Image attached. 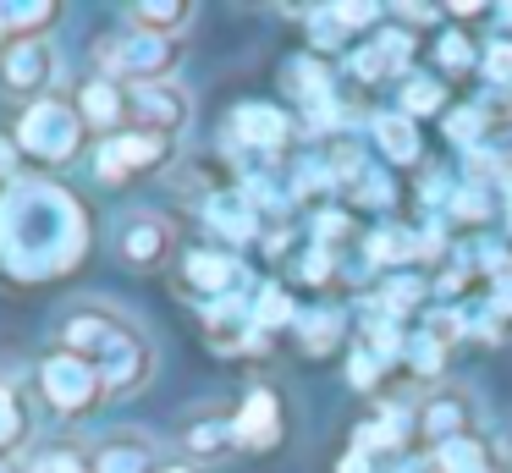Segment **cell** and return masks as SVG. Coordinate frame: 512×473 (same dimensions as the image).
<instances>
[{
  "label": "cell",
  "instance_id": "obj_36",
  "mask_svg": "<svg viewBox=\"0 0 512 473\" xmlns=\"http://www.w3.org/2000/svg\"><path fill=\"white\" fill-rule=\"evenodd\" d=\"M325 17H331L336 28H375V22H380V6H331Z\"/></svg>",
  "mask_w": 512,
  "mask_h": 473
},
{
  "label": "cell",
  "instance_id": "obj_37",
  "mask_svg": "<svg viewBox=\"0 0 512 473\" xmlns=\"http://www.w3.org/2000/svg\"><path fill=\"white\" fill-rule=\"evenodd\" d=\"M298 275L320 286L325 275H336V253H331V248H309V253H303V264H298Z\"/></svg>",
  "mask_w": 512,
  "mask_h": 473
},
{
  "label": "cell",
  "instance_id": "obj_43",
  "mask_svg": "<svg viewBox=\"0 0 512 473\" xmlns=\"http://www.w3.org/2000/svg\"><path fill=\"white\" fill-rule=\"evenodd\" d=\"M160 473H199V468H188V462H166Z\"/></svg>",
  "mask_w": 512,
  "mask_h": 473
},
{
  "label": "cell",
  "instance_id": "obj_34",
  "mask_svg": "<svg viewBox=\"0 0 512 473\" xmlns=\"http://www.w3.org/2000/svg\"><path fill=\"white\" fill-rule=\"evenodd\" d=\"M452 215H457V220H485V215H490L485 187H479V182H463V187H457V193H452Z\"/></svg>",
  "mask_w": 512,
  "mask_h": 473
},
{
  "label": "cell",
  "instance_id": "obj_40",
  "mask_svg": "<svg viewBox=\"0 0 512 473\" xmlns=\"http://www.w3.org/2000/svg\"><path fill=\"white\" fill-rule=\"evenodd\" d=\"M336 473H375V457H369V451H347V457L342 462H336Z\"/></svg>",
  "mask_w": 512,
  "mask_h": 473
},
{
  "label": "cell",
  "instance_id": "obj_27",
  "mask_svg": "<svg viewBox=\"0 0 512 473\" xmlns=\"http://www.w3.org/2000/svg\"><path fill=\"white\" fill-rule=\"evenodd\" d=\"M28 473H94V468H89V451H83V446H72V440H56V446L34 451Z\"/></svg>",
  "mask_w": 512,
  "mask_h": 473
},
{
  "label": "cell",
  "instance_id": "obj_7",
  "mask_svg": "<svg viewBox=\"0 0 512 473\" xmlns=\"http://www.w3.org/2000/svg\"><path fill=\"white\" fill-rule=\"evenodd\" d=\"M413 429H419L435 451L452 446V440L479 435V402H474V391H457V385L430 391L419 407H413Z\"/></svg>",
  "mask_w": 512,
  "mask_h": 473
},
{
  "label": "cell",
  "instance_id": "obj_35",
  "mask_svg": "<svg viewBox=\"0 0 512 473\" xmlns=\"http://www.w3.org/2000/svg\"><path fill=\"white\" fill-rule=\"evenodd\" d=\"M353 193H358V204L386 209V204H391V182H386V171H364V176L353 182Z\"/></svg>",
  "mask_w": 512,
  "mask_h": 473
},
{
  "label": "cell",
  "instance_id": "obj_44",
  "mask_svg": "<svg viewBox=\"0 0 512 473\" xmlns=\"http://www.w3.org/2000/svg\"><path fill=\"white\" fill-rule=\"evenodd\" d=\"M397 473H419V462H408V468H397Z\"/></svg>",
  "mask_w": 512,
  "mask_h": 473
},
{
  "label": "cell",
  "instance_id": "obj_32",
  "mask_svg": "<svg viewBox=\"0 0 512 473\" xmlns=\"http://www.w3.org/2000/svg\"><path fill=\"white\" fill-rule=\"evenodd\" d=\"M485 77L501 88V94H512V39H496L485 50Z\"/></svg>",
  "mask_w": 512,
  "mask_h": 473
},
{
  "label": "cell",
  "instance_id": "obj_8",
  "mask_svg": "<svg viewBox=\"0 0 512 473\" xmlns=\"http://www.w3.org/2000/svg\"><path fill=\"white\" fill-rule=\"evenodd\" d=\"M0 83L17 99H50V83H56V44L39 33V39H12L6 55H0Z\"/></svg>",
  "mask_w": 512,
  "mask_h": 473
},
{
  "label": "cell",
  "instance_id": "obj_14",
  "mask_svg": "<svg viewBox=\"0 0 512 473\" xmlns=\"http://www.w3.org/2000/svg\"><path fill=\"white\" fill-rule=\"evenodd\" d=\"M78 121L83 127H100L105 138H116V127L127 121V88L116 83V77H89V83L78 88Z\"/></svg>",
  "mask_w": 512,
  "mask_h": 473
},
{
  "label": "cell",
  "instance_id": "obj_19",
  "mask_svg": "<svg viewBox=\"0 0 512 473\" xmlns=\"http://www.w3.org/2000/svg\"><path fill=\"white\" fill-rule=\"evenodd\" d=\"M375 143H380V154H386L391 165H419V154H424L419 121L402 116V110H391V116H375Z\"/></svg>",
  "mask_w": 512,
  "mask_h": 473
},
{
  "label": "cell",
  "instance_id": "obj_25",
  "mask_svg": "<svg viewBox=\"0 0 512 473\" xmlns=\"http://www.w3.org/2000/svg\"><path fill=\"white\" fill-rule=\"evenodd\" d=\"M23 440H28V407L12 385H0V462H6V451L23 446Z\"/></svg>",
  "mask_w": 512,
  "mask_h": 473
},
{
  "label": "cell",
  "instance_id": "obj_11",
  "mask_svg": "<svg viewBox=\"0 0 512 473\" xmlns=\"http://www.w3.org/2000/svg\"><path fill=\"white\" fill-rule=\"evenodd\" d=\"M89 468L94 473H160V451L144 429H116V435H105L89 451Z\"/></svg>",
  "mask_w": 512,
  "mask_h": 473
},
{
  "label": "cell",
  "instance_id": "obj_22",
  "mask_svg": "<svg viewBox=\"0 0 512 473\" xmlns=\"http://www.w3.org/2000/svg\"><path fill=\"white\" fill-rule=\"evenodd\" d=\"M435 468H441V473H496V468H490V446L479 435L441 446V451H435Z\"/></svg>",
  "mask_w": 512,
  "mask_h": 473
},
{
  "label": "cell",
  "instance_id": "obj_20",
  "mask_svg": "<svg viewBox=\"0 0 512 473\" xmlns=\"http://www.w3.org/2000/svg\"><path fill=\"white\" fill-rule=\"evenodd\" d=\"M127 17H133V28H138V33H160V39H177V33L193 22V6H188V0H138V6L127 11Z\"/></svg>",
  "mask_w": 512,
  "mask_h": 473
},
{
  "label": "cell",
  "instance_id": "obj_16",
  "mask_svg": "<svg viewBox=\"0 0 512 473\" xmlns=\"http://www.w3.org/2000/svg\"><path fill=\"white\" fill-rule=\"evenodd\" d=\"M232 424H237V446L270 451L281 440V402H276V391H248Z\"/></svg>",
  "mask_w": 512,
  "mask_h": 473
},
{
  "label": "cell",
  "instance_id": "obj_28",
  "mask_svg": "<svg viewBox=\"0 0 512 473\" xmlns=\"http://www.w3.org/2000/svg\"><path fill=\"white\" fill-rule=\"evenodd\" d=\"M402 358H408V369L419 374V380H441V369H446V347L435 336H408V347H402Z\"/></svg>",
  "mask_w": 512,
  "mask_h": 473
},
{
  "label": "cell",
  "instance_id": "obj_45",
  "mask_svg": "<svg viewBox=\"0 0 512 473\" xmlns=\"http://www.w3.org/2000/svg\"><path fill=\"white\" fill-rule=\"evenodd\" d=\"M501 22H512V6H507V11H501Z\"/></svg>",
  "mask_w": 512,
  "mask_h": 473
},
{
  "label": "cell",
  "instance_id": "obj_26",
  "mask_svg": "<svg viewBox=\"0 0 512 473\" xmlns=\"http://www.w3.org/2000/svg\"><path fill=\"white\" fill-rule=\"evenodd\" d=\"M281 325H298V308H292V297L281 292V286H265V292L254 297V330L270 336V330H281Z\"/></svg>",
  "mask_w": 512,
  "mask_h": 473
},
{
  "label": "cell",
  "instance_id": "obj_12",
  "mask_svg": "<svg viewBox=\"0 0 512 473\" xmlns=\"http://www.w3.org/2000/svg\"><path fill=\"white\" fill-rule=\"evenodd\" d=\"M171 143L166 138H149V132H116V138L100 143V154H94V165H100L105 182H122V176L144 171V165H160L166 160Z\"/></svg>",
  "mask_w": 512,
  "mask_h": 473
},
{
  "label": "cell",
  "instance_id": "obj_9",
  "mask_svg": "<svg viewBox=\"0 0 512 473\" xmlns=\"http://www.w3.org/2000/svg\"><path fill=\"white\" fill-rule=\"evenodd\" d=\"M171 248H177V226H171L166 215H155V209L127 215L122 231H116V259H122L127 270H160V264L171 259Z\"/></svg>",
  "mask_w": 512,
  "mask_h": 473
},
{
  "label": "cell",
  "instance_id": "obj_38",
  "mask_svg": "<svg viewBox=\"0 0 512 473\" xmlns=\"http://www.w3.org/2000/svg\"><path fill=\"white\" fill-rule=\"evenodd\" d=\"M375 380H380V358H375L369 347H358V352H353V385H358V391H369Z\"/></svg>",
  "mask_w": 512,
  "mask_h": 473
},
{
  "label": "cell",
  "instance_id": "obj_1",
  "mask_svg": "<svg viewBox=\"0 0 512 473\" xmlns=\"http://www.w3.org/2000/svg\"><path fill=\"white\" fill-rule=\"evenodd\" d=\"M89 242V215L61 182H34V176L6 182V193H0V270L12 281L34 286L78 270Z\"/></svg>",
  "mask_w": 512,
  "mask_h": 473
},
{
  "label": "cell",
  "instance_id": "obj_39",
  "mask_svg": "<svg viewBox=\"0 0 512 473\" xmlns=\"http://www.w3.org/2000/svg\"><path fill=\"white\" fill-rule=\"evenodd\" d=\"M314 231H320V242H336V237H347V215H342V209H320V220H314Z\"/></svg>",
  "mask_w": 512,
  "mask_h": 473
},
{
  "label": "cell",
  "instance_id": "obj_31",
  "mask_svg": "<svg viewBox=\"0 0 512 473\" xmlns=\"http://www.w3.org/2000/svg\"><path fill=\"white\" fill-rule=\"evenodd\" d=\"M446 138L463 143V149H479V138H485V110H479V105L452 110V116H446Z\"/></svg>",
  "mask_w": 512,
  "mask_h": 473
},
{
  "label": "cell",
  "instance_id": "obj_5",
  "mask_svg": "<svg viewBox=\"0 0 512 473\" xmlns=\"http://www.w3.org/2000/svg\"><path fill=\"white\" fill-rule=\"evenodd\" d=\"M39 396H45V407L56 418H83V413L100 407L105 385H100V374H94L83 358H72V352H50V358L39 363Z\"/></svg>",
  "mask_w": 512,
  "mask_h": 473
},
{
  "label": "cell",
  "instance_id": "obj_2",
  "mask_svg": "<svg viewBox=\"0 0 512 473\" xmlns=\"http://www.w3.org/2000/svg\"><path fill=\"white\" fill-rule=\"evenodd\" d=\"M61 352L89 363V369L100 374L105 396H133V391H144L149 374H155V347H149V336L127 314H116V308H105V303H83L61 319Z\"/></svg>",
  "mask_w": 512,
  "mask_h": 473
},
{
  "label": "cell",
  "instance_id": "obj_3",
  "mask_svg": "<svg viewBox=\"0 0 512 473\" xmlns=\"http://www.w3.org/2000/svg\"><path fill=\"white\" fill-rule=\"evenodd\" d=\"M78 143H83V121H78V110L56 94L34 99V105L23 110V121H17V149L45 160V165H67L72 154H78Z\"/></svg>",
  "mask_w": 512,
  "mask_h": 473
},
{
  "label": "cell",
  "instance_id": "obj_21",
  "mask_svg": "<svg viewBox=\"0 0 512 473\" xmlns=\"http://www.w3.org/2000/svg\"><path fill=\"white\" fill-rule=\"evenodd\" d=\"M298 341L309 358H325V352L342 341V314L336 308H309V314H298Z\"/></svg>",
  "mask_w": 512,
  "mask_h": 473
},
{
  "label": "cell",
  "instance_id": "obj_46",
  "mask_svg": "<svg viewBox=\"0 0 512 473\" xmlns=\"http://www.w3.org/2000/svg\"><path fill=\"white\" fill-rule=\"evenodd\" d=\"M0 473H17V468H6V462H0Z\"/></svg>",
  "mask_w": 512,
  "mask_h": 473
},
{
  "label": "cell",
  "instance_id": "obj_17",
  "mask_svg": "<svg viewBox=\"0 0 512 473\" xmlns=\"http://www.w3.org/2000/svg\"><path fill=\"white\" fill-rule=\"evenodd\" d=\"M408 55H413V33H380V39H369L364 50L353 55V72L364 77V83L402 77L408 72Z\"/></svg>",
  "mask_w": 512,
  "mask_h": 473
},
{
  "label": "cell",
  "instance_id": "obj_42",
  "mask_svg": "<svg viewBox=\"0 0 512 473\" xmlns=\"http://www.w3.org/2000/svg\"><path fill=\"white\" fill-rule=\"evenodd\" d=\"M397 17H402V22H430L435 6H397Z\"/></svg>",
  "mask_w": 512,
  "mask_h": 473
},
{
  "label": "cell",
  "instance_id": "obj_33",
  "mask_svg": "<svg viewBox=\"0 0 512 473\" xmlns=\"http://www.w3.org/2000/svg\"><path fill=\"white\" fill-rule=\"evenodd\" d=\"M435 55H441V66H452V72H468V66L479 61L463 33H441V39H435Z\"/></svg>",
  "mask_w": 512,
  "mask_h": 473
},
{
  "label": "cell",
  "instance_id": "obj_24",
  "mask_svg": "<svg viewBox=\"0 0 512 473\" xmlns=\"http://www.w3.org/2000/svg\"><path fill=\"white\" fill-rule=\"evenodd\" d=\"M287 77H292V94L303 99V110H309V105H325V99H331V72H325L320 55H309V61H292Z\"/></svg>",
  "mask_w": 512,
  "mask_h": 473
},
{
  "label": "cell",
  "instance_id": "obj_30",
  "mask_svg": "<svg viewBox=\"0 0 512 473\" xmlns=\"http://www.w3.org/2000/svg\"><path fill=\"white\" fill-rule=\"evenodd\" d=\"M419 303H424V281H419V275H397V281L380 292V308H386L391 319H402L408 308H419Z\"/></svg>",
  "mask_w": 512,
  "mask_h": 473
},
{
  "label": "cell",
  "instance_id": "obj_41",
  "mask_svg": "<svg viewBox=\"0 0 512 473\" xmlns=\"http://www.w3.org/2000/svg\"><path fill=\"white\" fill-rule=\"evenodd\" d=\"M0 176H6V182H17V138L12 143L0 138Z\"/></svg>",
  "mask_w": 512,
  "mask_h": 473
},
{
  "label": "cell",
  "instance_id": "obj_13",
  "mask_svg": "<svg viewBox=\"0 0 512 473\" xmlns=\"http://www.w3.org/2000/svg\"><path fill=\"white\" fill-rule=\"evenodd\" d=\"M204 226L226 242H254L259 237V204L248 198V187H215L204 198Z\"/></svg>",
  "mask_w": 512,
  "mask_h": 473
},
{
  "label": "cell",
  "instance_id": "obj_6",
  "mask_svg": "<svg viewBox=\"0 0 512 473\" xmlns=\"http://www.w3.org/2000/svg\"><path fill=\"white\" fill-rule=\"evenodd\" d=\"M127 121H133V132H149V138H182L193 121V99L182 83H171V77H160V83H133L127 88Z\"/></svg>",
  "mask_w": 512,
  "mask_h": 473
},
{
  "label": "cell",
  "instance_id": "obj_18",
  "mask_svg": "<svg viewBox=\"0 0 512 473\" xmlns=\"http://www.w3.org/2000/svg\"><path fill=\"white\" fill-rule=\"evenodd\" d=\"M182 446H188V457H199V462H221V457L237 451V424L226 413H204V418H193V424L182 429Z\"/></svg>",
  "mask_w": 512,
  "mask_h": 473
},
{
  "label": "cell",
  "instance_id": "obj_4",
  "mask_svg": "<svg viewBox=\"0 0 512 473\" xmlns=\"http://www.w3.org/2000/svg\"><path fill=\"white\" fill-rule=\"evenodd\" d=\"M177 55H182V39H160V33H138V28L100 44V66L116 83H160V77H171Z\"/></svg>",
  "mask_w": 512,
  "mask_h": 473
},
{
  "label": "cell",
  "instance_id": "obj_10",
  "mask_svg": "<svg viewBox=\"0 0 512 473\" xmlns=\"http://www.w3.org/2000/svg\"><path fill=\"white\" fill-rule=\"evenodd\" d=\"M182 286L199 292L204 303H221V297H243L248 270H243V259H232V253H221V248H193L188 259H182Z\"/></svg>",
  "mask_w": 512,
  "mask_h": 473
},
{
  "label": "cell",
  "instance_id": "obj_15",
  "mask_svg": "<svg viewBox=\"0 0 512 473\" xmlns=\"http://www.w3.org/2000/svg\"><path fill=\"white\" fill-rule=\"evenodd\" d=\"M232 138L243 143V149L276 154L281 143L292 138V121H287V110H276V105H237L232 110Z\"/></svg>",
  "mask_w": 512,
  "mask_h": 473
},
{
  "label": "cell",
  "instance_id": "obj_23",
  "mask_svg": "<svg viewBox=\"0 0 512 473\" xmlns=\"http://www.w3.org/2000/svg\"><path fill=\"white\" fill-rule=\"evenodd\" d=\"M364 253H369L375 264H408V259H419V231H402V226L369 231Z\"/></svg>",
  "mask_w": 512,
  "mask_h": 473
},
{
  "label": "cell",
  "instance_id": "obj_29",
  "mask_svg": "<svg viewBox=\"0 0 512 473\" xmlns=\"http://www.w3.org/2000/svg\"><path fill=\"white\" fill-rule=\"evenodd\" d=\"M441 83L435 77H408L402 83V116H430V110H441Z\"/></svg>",
  "mask_w": 512,
  "mask_h": 473
}]
</instances>
